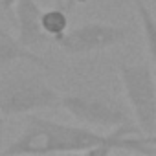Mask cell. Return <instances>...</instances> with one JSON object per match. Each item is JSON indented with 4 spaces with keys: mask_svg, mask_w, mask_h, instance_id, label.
I'll use <instances>...</instances> for the list:
<instances>
[{
    "mask_svg": "<svg viewBox=\"0 0 156 156\" xmlns=\"http://www.w3.org/2000/svg\"><path fill=\"white\" fill-rule=\"evenodd\" d=\"M108 140V132H99L88 125H66L37 114H28L26 129L4 149L6 154H96Z\"/></svg>",
    "mask_w": 156,
    "mask_h": 156,
    "instance_id": "6da1fadb",
    "label": "cell"
},
{
    "mask_svg": "<svg viewBox=\"0 0 156 156\" xmlns=\"http://www.w3.org/2000/svg\"><path fill=\"white\" fill-rule=\"evenodd\" d=\"M143 138H145V141H147V143H151V145H154V147H156V132H154V134H147V136L143 134Z\"/></svg>",
    "mask_w": 156,
    "mask_h": 156,
    "instance_id": "4fadbf2b",
    "label": "cell"
},
{
    "mask_svg": "<svg viewBox=\"0 0 156 156\" xmlns=\"http://www.w3.org/2000/svg\"><path fill=\"white\" fill-rule=\"evenodd\" d=\"M88 0H55V6H59V8H62V9H66L68 13L73 9V8H77V6H83V4H87Z\"/></svg>",
    "mask_w": 156,
    "mask_h": 156,
    "instance_id": "30bf717a",
    "label": "cell"
},
{
    "mask_svg": "<svg viewBox=\"0 0 156 156\" xmlns=\"http://www.w3.org/2000/svg\"><path fill=\"white\" fill-rule=\"evenodd\" d=\"M61 94L39 75H19L0 85V112L6 118L28 116L61 107Z\"/></svg>",
    "mask_w": 156,
    "mask_h": 156,
    "instance_id": "7a4b0ae2",
    "label": "cell"
},
{
    "mask_svg": "<svg viewBox=\"0 0 156 156\" xmlns=\"http://www.w3.org/2000/svg\"><path fill=\"white\" fill-rule=\"evenodd\" d=\"M129 37L127 28L108 22H87L73 30H68L55 44L66 55H90L103 51L116 44L125 42Z\"/></svg>",
    "mask_w": 156,
    "mask_h": 156,
    "instance_id": "5b68a950",
    "label": "cell"
},
{
    "mask_svg": "<svg viewBox=\"0 0 156 156\" xmlns=\"http://www.w3.org/2000/svg\"><path fill=\"white\" fill-rule=\"evenodd\" d=\"M41 24H42V30L44 33L55 42L59 37H62L70 28V17H68V11L55 6V8H50V9H42V17H41Z\"/></svg>",
    "mask_w": 156,
    "mask_h": 156,
    "instance_id": "9c48e42d",
    "label": "cell"
},
{
    "mask_svg": "<svg viewBox=\"0 0 156 156\" xmlns=\"http://www.w3.org/2000/svg\"><path fill=\"white\" fill-rule=\"evenodd\" d=\"M119 79L132 119L141 134L156 132V73L149 64H119Z\"/></svg>",
    "mask_w": 156,
    "mask_h": 156,
    "instance_id": "3957f363",
    "label": "cell"
},
{
    "mask_svg": "<svg viewBox=\"0 0 156 156\" xmlns=\"http://www.w3.org/2000/svg\"><path fill=\"white\" fill-rule=\"evenodd\" d=\"M132 4L138 13V19H140V26L143 31V41H145L149 59L156 66V19L145 0H132Z\"/></svg>",
    "mask_w": 156,
    "mask_h": 156,
    "instance_id": "ba28073f",
    "label": "cell"
},
{
    "mask_svg": "<svg viewBox=\"0 0 156 156\" xmlns=\"http://www.w3.org/2000/svg\"><path fill=\"white\" fill-rule=\"evenodd\" d=\"M4 125H6V116L0 112V152H4Z\"/></svg>",
    "mask_w": 156,
    "mask_h": 156,
    "instance_id": "8fae6325",
    "label": "cell"
},
{
    "mask_svg": "<svg viewBox=\"0 0 156 156\" xmlns=\"http://www.w3.org/2000/svg\"><path fill=\"white\" fill-rule=\"evenodd\" d=\"M61 107L77 121L92 129L114 130L121 125L134 123L130 114L123 105L110 98L83 96V94H66L61 98Z\"/></svg>",
    "mask_w": 156,
    "mask_h": 156,
    "instance_id": "277c9868",
    "label": "cell"
},
{
    "mask_svg": "<svg viewBox=\"0 0 156 156\" xmlns=\"http://www.w3.org/2000/svg\"><path fill=\"white\" fill-rule=\"evenodd\" d=\"M13 8H15V20H17V39L20 44L33 50L51 41L42 30L41 24L42 9L37 0H19Z\"/></svg>",
    "mask_w": 156,
    "mask_h": 156,
    "instance_id": "8992f818",
    "label": "cell"
},
{
    "mask_svg": "<svg viewBox=\"0 0 156 156\" xmlns=\"http://www.w3.org/2000/svg\"><path fill=\"white\" fill-rule=\"evenodd\" d=\"M15 61H26V62H31L39 68H50L48 62L39 53L26 48L24 44L19 42V39H15L9 33L0 30V66H6V64L15 62Z\"/></svg>",
    "mask_w": 156,
    "mask_h": 156,
    "instance_id": "52a82bcc",
    "label": "cell"
},
{
    "mask_svg": "<svg viewBox=\"0 0 156 156\" xmlns=\"http://www.w3.org/2000/svg\"><path fill=\"white\" fill-rule=\"evenodd\" d=\"M17 2H19V0H0V9H2V11H8V9L13 8Z\"/></svg>",
    "mask_w": 156,
    "mask_h": 156,
    "instance_id": "7c38bea8",
    "label": "cell"
}]
</instances>
